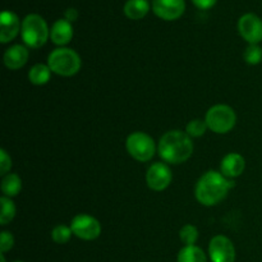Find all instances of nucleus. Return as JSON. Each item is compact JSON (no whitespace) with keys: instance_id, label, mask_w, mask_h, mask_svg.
<instances>
[{"instance_id":"obj_1","label":"nucleus","mask_w":262,"mask_h":262,"mask_svg":"<svg viewBox=\"0 0 262 262\" xmlns=\"http://www.w3.org/2000/svg\"><path fill=\"white\" fill-rule=\"evenodd\" d=\"M234 187V182L222 173L210 170L199 179L194 188L197 201L204 206H214L227 197L228 192Z\"/></svg>"},{"instance_id":"obj_2","label":"nucleus","mask_w":262,"mask_h":262,"mask_svg":"<svg viewBox=\"0 0 262 262\" xmlns=\"http://www.w3.org/2000/svg\"><path fill=\"white\" fill-rule=\"evenodd\" d=\"M192 152H193V142L183 130H169L160 138L159 154L165 163L178 165L188 160Z\"/></svg>"},{"instance_id":"obj_3","label":"nucleus","mask_w":262,"mask_h":262,"mask_svg":"<svg viewBox=\"0 0 262 262\" xmlns=\"http://www.w3.org/2000/svg\"><path fill=\"white\" fill-rule=\"evenodd\" d=\"M48 66L55 74L63 77L74 76L79 72L82 60L78 54L68 48H59L48 56Z\"/></svg>"},{"instance_id":"obj_4","label":"nucleus","mask_w":262,"mask_h":262,"mask_svg":"<svg viewBox=\"0 0 262 262\" xmlns=\"http://www.w3.org/2000/svg\"><path fill=\"white\" fill-rule=\"evenodd\" d=\"M22 38L26 45L31 49H38L43 46L50 36L48 23L41 15L28 14L22 20Z\"/></svg>"},{"instance_id":"obj_5","label":"nucleus","mask_w":262,"mask_h":262,"mask_svg":"<svg viewBox=\"0 0 262 262\" xmlns=\"http://www.w3.org/2000/svg\"><path fill=\"white\" fill-rule=\"evenodd\" d=\"M205 122H206L207 128L211 129L212 132L224 135L234 128L235 123H237V115L230 106L219 104L210 107L205 117Z\"/></svg>"},{"instance_id":"obj_6","label":"nucleus","mask_w":262,"mask_h":262,"mask_svg":"<svg viewBox=\"0 0 262 262\" xmlns=\"http://www.w3.org/2000/svg\"><path fill=\"white\" fill-rule=\"evenodd\" d=\"M125 147L128 154L135 160L145 163L151 160L155 155L156 146L152 138L145 132H133L128 136L125 141Z\"/></svg>"},{"instance_id":"obj_7","label":"nucleus","mask_w":262,"mask_h":262,"mask_svg":"<svg viewBox=\"0 0 262 262\" xmlns=\"http://www.w3.org/2000/svg\"><path fill=\"white\" fill-rule=\"evenodd\" d=\"M72 232L76 237L83 241H94L101 234V225L95 219L87 214H79L73 217L71 223Z\"/></svg>"},{"instance_id":"obj_8","label":"nucleus","mask_w":262,"mask_h":262,"mask_svg":"<svg viewBox=\"0 0 262 262\" xmlns=\"http://www.w3.org/2000/svg\"><path fill=\"white\" fill-rule=\"evenodd\" d=\"M238 30L250 45H258L262 41V19L253 13H247L239 18Z\"/></svg>"},{"instance_id":"obj_9","label":"nucleus","mask_w":262,"mask_h":262,"mask_svg":"<svg viewBox=\"0 0 262 262\" xmlns=\"http://www.w3.org/2000/svg\"><path fill=\"white\" fill-rule=\"evenodd\" d=\"M209 255L212 262H234L235 248L225 235H215L209 245Z\"/></svg>"},{"instance_id":"obj_10","label":"nucleus","mask_w":262,"mask_h":262,"mask_svg":"<svg viewBox=\"0 0 262 262\" xmlns=\"http://www.w3.org/2000/svg\"><path fill=\"white\" fill-rule=\"evenodd\" d=\"M171 179H173L171 170L164 163L152 164L146 173L147 186L156 192H161L168 188L169 184L171 183Z\"/></svg>"},{"instance_id":"obj_11","label":"nucleus","mask_w":262,"mask_h":262,"mask_svg":"<svg viewBox=\"0 0 262 262\" xmlns=\"http://www.w3.org/2000/svg\"><path fill=\"white\" fill-rule=\"evenodd\" d=\"M152 10L161 19H178L186 10V2L184 0H154Z\"/></svg>"},{"instance_id":"obj_12","label":"nucleus","mask_w":262,"mask_h":262,"mask_svg":"<svg viewBox=\"0 0 262 262\" xmlns=\"http://www.w3.org/2000/svg\"><path fill=\"white\" fill-rule=\"evenodd\" d=\"M19 30H22V25L18 15L10 10H4L0 15V42H10L17 37Z\"/></svg>"},{"instance_id":"obj_13","label":"nucleus","mask_w":262,"mask_h":262,"mask_svg":"<svg viewBox=\"0 0 262 262\" xmlns=\"http://www.w3.org/2000/svg\"><path fill=\"white\" fill-rule=\"evenodd\" d=\"M246 169V160L242 155L237 152L228 154L224 159L222 160V165H220V170L224 177L228 179L237 178L241 174L245 171Z\"/></svg>"},{"instance_id":"obj_14","label":"nucleus","mask_w":262,"mask_h":262,"mask_svg":"<svg viewBox=\"0 0 262 262\" xmlns=\"http://www.w3.org/2000/svg\"><path fill=\"white\" fill-rule=\"evenodd\" d=\"M28 50L23 45H13L4 53V64L10 71L22 68L28 60Z\"/></svg>"},{"instance_id":"obj_15","label":"nucleus","mask_w":262,"mask_h":262,"mask_svg":"<svg viewBox=\"0 0 262 262\" xmlns=\"http://www.w3.org/2000/svg\"><path fill=\"white\" fill-rule=\"evenodd\" d=\"M50 37L55 45L63 46L67 43L71 42L72 37H73V27H72V23L69 20L64 19H58L53 25L50 31Z\"/></svg>"},{"instance_id":"obj_16","label":"nucleus","mask_w":262,"mask_h":262,"mask_svg":"<svg viewBox=\"0 0 262 262\" xmlns=\"http://www.w3.org/2000/svg\"><path fill=\"white\" fill-rule=\"evenodd\" d=\"M123 10L129 19H142L150 10V3L148 0H127Z\"/></svg>"},{"instance_id":"obj_17","label":"nucleus","mask_w":262,"mask_h":262,"mask_svg":"<svg viewBox=\"0 0 262 262\" xmlns=\"http://www.w3.org/2000/svg\"><path fill=\"white\" fill-rule=\"evenodd\" d=\"M51 69L45 64H35L28 72V79L36 86H42L50 81Z\"/></svg>"},{"instance_id":"obj_18","label":"nucleus","mask_w":262,"mask_h":262,"mask_svg":"<svg viewBox=\"0 0 262 262\" xmlns=\"http://www.w3.org/2000/svg\"><path fill=\"white\" fill-rule=\"evenodd\" d=\"M22 189V181L14 173H9L4 176L2 181V191L7 197H14Z\"/></svg>"},{"instance_id":"obj_19","label":"nucleus","mask_w":262,"mask_h":262,"mask_svg":"<svg viewBox=\"0 0 262 262\" xmlns=\"http://www.w3.org/2000/svg\"><path fill=\"white\" fill-rule=\"evenodd\" d=\"M178 262H207L204 251L197 246H186L178 253Z\"/></svg>"},{"instance_id":"obj_20","label":"nucleus","mask_w":262,"mask_h":262,"mask_svg":"<svg viewBox=\"0 0 262 262\" xmlns=\"http://www.w3.org/2000/svg\"><path fill=\"white\" fill-rule=\"evenodd\" d=\"M0 205H2V212H0V225H7L8 223L12 222L15 216V205L9 197L3 196L0 199Z\"/></svg>"},{"instance_id":"obj_21","label":"nucleus","mask_w":262,"mask_h":262,"mask_svg":"<svg viewBox=\"0 0 262 262\" xmlns=\"http://www.w3.org/2000/svg\"><path fill=\"white\" fill-rule=\"evenodd\" d=\"M179 237H181V241L186 246H194L197 239H199V230L194 225L187 224L182 227L181 232H179Z\"/></svg>"},{"instance_id":"obj_22","label":"nucleus","mask_w":262,"mask_h":262,"mask_svg":"<svg viewBox=\"0 0 262 262\" xmlns=\"http://www.w3.org/2000/svg\"><path fill=\"white\" fill-rule=\"evenodd\" d=\"M72 228L67 227V225H56L53 230H51V238L55 243L58 245H64V243L68 242L72 237Z\"/></svg>"},{"instance_id":"obj_23","label":"nucleus","mask_w":262,"mask_h":262,"mask_svg":"<svg viewBox=\"0 0 262 262\" xmlns=\"http://www.w3.org/2000/svg\"><path fill=\"white\" fill-rule=\"evenodd\" d=\"M243 59L251 66L260 64L262 61V48L258 45H250L243 53Z\"/></svg>"},{"instance_id":"obj_24","label":"nucleus","mask_w":262,"mask_h":262,"mask_svg":"<svg viewBox=\"0 0 262 262\" xmlns=\"http://www.w3.org/2000/svg\"><path fill=\"white\" fill-rule=\"evenodd\" d=\"M207 129V124L205 120L201 119H193L187 124L186 133L189 137H201L205 135Z\"/></svg>"},{"instance_id":"obj_25","label":"nucleus","mask_w":262,"mask_h":262,"mask_svg":"<svg viewBox=\"0 0 262 262\" xmlns=\"http://www.w3.org/2000/svg\"><path fill=\"white\" fill-rule=\"evenodd\" d=\"M13 246H14V237L12 235V233L2 232V235H0V251H2V253L12 250Z\"/></svg>"},{"instance_id":"obj_26","label":"nucleus","mask_w":262,"mask_h":262,"mask_svg":"<svg viewBox=\"0 0 262 262\" xmlns=\"http://www.w3.org/2000/svg\"><path fill=\"white\" fill-rule=\"evenodd\" d=\"M0 155H2V160H0V174L2 176H7L9 169L12 168V159H10V156L8 155L4 148L0 151Z\"/></svg>"},{"instance_id":"obj_27","label":"nucleus","mask_w":262,"mask_h":262,"mask_svg":"<svg viewBox=\"0 0 262 262\" xmlns=\"http://www.w3.org/2000/svg\"><path fill=\"white\" fill-rule=\"evenodd\" d=\"M192 2L200 9H210L216 4L217 0H192Z\"/></svg>"},{"instance_id":"obj_28","label":"nucleus","mask_w":262,"mask_h":262,"mask_svg":"<svg viewBox=\"0 0 262 262\" xmlns=\"http://www.w3.org/2000/svg\"><path fill=\"white\" fill-rule=\"evenodd\" d=\"M64 15H66V19L69 20V22L72 23L73 20H76L77 18H78V12H77L74 8H69V9L66 10Z\"/></svg>"},{"instance_id":"obj_29","label":"nucleus","mask_w":262,"mask_h":262,"mask_svg":"<svg viewBox=\"0 0 262 262\" xmlns=\"http://www.w3.org/2000/svg\"><path fill=\"white\" fill-rule=\"evenodd\" d=\"M0 262H5V257H4V253L0 255Z\"/></svg>"},{"instance_id":"obj_30","label":"nucleus","mask_w":262,"mask_h":262,"mask_svg":"<svg viewBox=\"0 0 262 262\" xmlns=\"http://www.w3.org/2000/svg\"><path fill=\"white\" fill-rule=\"evenodd\" d=\"M15 262H22V261H15Z\"/></svg>"}]
</instances>
